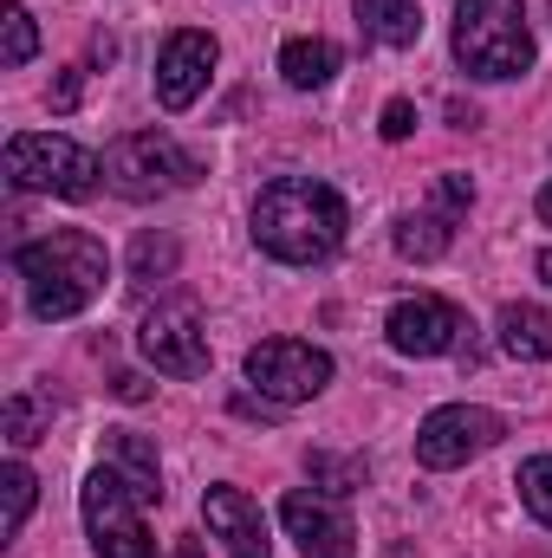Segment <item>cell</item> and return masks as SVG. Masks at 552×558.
I'll return each instance as SVG.
<instances>
[{
	"instance_id": "f1b7e54d",
	"label": "cell",
	"mask_w": 552,
	"mask_h": 558,
	"mask_svg": "<svg viewBox=\"0 0 552 558\" xmlns=\"http://www.w3.org/2000/svg\"><path fill=\"white\" fill-rule=\"evenodd\" d=\"M448 124H455V131H475L481 118H475V105H461V98H448Z\"/></svg>"
},
{
	"instance_id": "30bf717a",
	"label": "cell",
	"mask_w": 552,
	"mask_h": 558,
	"mask_svg": "<svg viewBox=\"0 0 552 558\" xmlns=\"http://www.w3.org/2000/svg\"><path fill=\"white\" fill-rule=\"evenodd\" d=\"M279 526L299 546V558H358V533H351V520H345V507L332 494L292 487L279 500Z\"/></svg>"
},
{
	"instance_id": "4316f807",
	"label": "cell",
	"mask_w": 552,
	"mask_h": 558,
	"mask_svg": "<svg viewBox=\"0 0 552 558\" xmlns=\"http://www.w3.org/2000/svg\"><path fill=\"white\" fill-rule=\"evenodd\" d=\"M79 105V72H65L59 85H52V111H72Z\"/></svg>"
},
{
	"instance_id": "44dd1931",
	"label": "cell",
	"mask_w": 552,
	"mask_h": 558,
	"mask_svg": "<svg viewBox=\"0 0 552 558\" xmlns=\"http://www.w3.org/2000/svg\"><path fill=\"white\" fill-rule=\"evenodd\" d=\"M0 500H7L0 533H7V539H20V526H26L33 500H39V481H33V468H26V461H7V468H0Z\"/></svg>"
},
{
	"instance_id": "7a4b0ae2",
	"label": "cell",
	"mask_w": 552,
	"mask_h": 558,
	"mask_svg": "<svg viewBox=\"0 0 552 558\" xmlns=\"http://www.w3.org/2000/svg\"><path fill=\"white\" fill-rule=\"evenodd\" d=\"M13 274L26 286L33 318L59 325V318H79V312L105 292L111 254H105V241L85 234V228H52L46 241H20V247H13Z\"/></svg>"
},
{
	"instance_id": "ac0fdd59",
	"label": "cell",
	"mask_w": 552,
	"mask_h": 558,
	"mask_svg": "<svg viewBox=\"0 0 552 558\" xmlns=\"http://www.w3.org/2000/svg\"><path fill=\"white\" fill-rule=\"evenodd\" d=\"M305 474H312V487H319V494H332V500H345V494H364V487H371L364 454H338V448H305Z\"/></svg>"
},
{
	"instance_id": "603a6c76",
	"label": "cell",
	"mask_w": 552,
	"mask_h": 558,
	"mask_svg": "<svg viewBox=\"0 0 552 558\" xmlns=\"http://www.w3.org/2000/svg\"><path fill=\"white\" fill-rule=\"evenodd\" d=\"M0 435H7L13 448H33V441L46 435V403H39L33 390H13L7 410H0Z\"/></svg>"
},
{
	"instance_id": "6da1fadb",
	"label": "cell",
	"mask_w": 552,
	"mask_h": 558,
	"mask_svg": "<svg viewBox=\"0 0 552 558\" xmlns=\"http://www.w3.org/2000/svg\"><path fill=\"white\" fill-rule=\"evenodd\" d=\"M345 195L312 175H279L254 202V247L279 267H319L345 247Z\"/></svg>"
},
{
	"instance_id": "ba28073f",
	"label": "cell",
	"mask_w": 552,
	"mask_h": 558,
	"mask_svg": "<svg viewBox=\"0 0 552 558\" xmlns=\"http://www.w3.org/2000/svg\"><path fill=\"white\" fill-rule=\"evenodd\" d=\"M137 351L163 371V377H202V371H208V331H202V312H195L189 292L156 299V305L143 312Z\"/></svg>"
},
{
	"instance_id": "83f0119b",
	"label": "cell",
	"mask_w": 552,
	"mask_h": 558,
	"mask_svg": "<svg viewBox=\"0 0 552 558\" xmlns=\"http://www.w3.org/2000/svg\"><path fill=\"white\" fill-rule=\"evenodd\" d=\"M111 390H118L124 403H143V397H149V384H143V377H131V371H124V377H111Z\"/></svg>"
},
{
	"instance_id": "1f68e13d",
	"label": "cell",
	"mask_w": 552,
	"mask_h": 558,
	"mask_svg": "<svg viewBox=\"0 0 552 558\" xmlns=\"http://www.w3.org/2000/svg\"><path fill=\"white\" fill-rule=\"evenodd\" d=\"M176 558H202V539H182V546H176Z\"/></svg>"
},
{
	"instance_id": "4fadbf2b",
	"label": "cell",
	"mask_w": 552,
	"mask_h": 558,
	"mask_svg": "<svg viewBox=\"0 0 552 558\" xmlns=\"http://www.w3.org/2000/svg\"><path fill=\"white\" fill-rule=\"evenodd\" d=\"M202 520H208V533L228 546V558H274L267 513H261V500H248L241 487H208V494H202Z\"/></svg>"
},
{
	"instance_id": "8992f818",
	"label": "cell",
	"mask_w": 552,
	"mask_h": 558,
	"mask_svg": "<svg viewBox=\"0 0 552 558\" xmlns=\"http://www.w3.org/2000/svg\"><path fill=\"white\" fill-rule=\"evenodd\" d=\"M202 175V162L169 137V131H131L105 149V182L124 195V202H163L176 189H189Z\"/></svg>"
},
{
	"instance_id": "9c48e42d",
	"label": "cell",
	"mask_w": 552,
	"mask_h": 558,
	"mask_svg": "<svg viewBox=\"0 0 552 558\" xmlns=\"http://www.w3.org/2000/svg\"><path fill=\"white\" fill-rule=\"evenodd\" d=\"M501 435H507V422L494 416V410H481V403H442V410H429L422 428H416V461L435 468V474H448V468L488 454Z\"/></svg>"
},
{
	"instance_id": "52a82bcc",
	"label": "cell",
	"mask_w": 552,
	"mask_h": 558,
	"mask_svg": "<svg viewBox=\"0 0 552 558\" xmlns=\"http://www.w3.org/2000/svg\"><path fill=\"white\" fill-rule=\"evenodd\" d=\"M248 384L274 403V410H292V403H312L325 384H332V351L305 344V338H267L248 351Z\"/></svg>"
},
{
	"instance_id": "9a60e30c",
	"label": "cell",
	"mask_w": 552,
	"mask_h": 558,
	"mask_svg": "<svg viewBox=\"0 0 552 558\" xmlns=\"http://www.w3.org/2000/svg\"><path fill=\"white\" fill-rule=\"evenodd\" d=\"M332 72H338V46L332 39H286L279 46V78L292 92H319Z\"/></svg>"
},
{
	"instance_id": "5bb4252c",
	"label": "cell",
	"mask_w": 552,
	"mask_h": 558,
	"mask_svg": "<svg viewBox=\"0 0 552 558\" xmlns=\"http://www.w3.org/2000/svg\"><path fill=\"white\" fill-rule=\"evenodd\" d=\"M494 338H501L507 357H520V364H547L552 357V312L547 305H533V299H514V305H501Z\"/></svg>"
},
{
	"instance_id": "ffe728a7",
	"label": "cell",
	"mask_w": 552,
	"mask_h": 558,
	"mask_svg": "<svg viewBox=\"0 0 552 558\" xmlns=\"http://www.w3.org/2000/svg\"><path fill=\"white\" fill-rule=\"evenodd\" d=\"M176 267H182L176 234H137V241H131V286H137V292L163 286V279H176Z\"/></svg>"
},
{
	"instance_id": "2e32d148",
	"label": "cell",
	"mask_w": 552,
	"mask_h": 558,
	"mask_svg": "<svg viewBox=\"0 0 552 558\" xmlns=\"http://www.w3.org/2000/svg\"><path fill=\"white\" fill-rule=\"evenodd\" d=\"M358 26H364V39L397 46V52L422 39V13H416L410 0H358Z\"/></svg>"
},
{
	"instance_id": "484cf974",
	"label": "cell",
	"mask_w": 552,
	"mask_h": 558,
	"mask_svg": "<svg viewBox=\"0 0 552 558\" xmlns=\"http://www.w3.org/2000/svg\"><path fill=\"white\" fill-rule=\"evenodd\" d=\"M377 131H384V143H404L416 131V105H410V98H391V105H384V118H377Z\"/></svg>"
},
{
	"instance_id": "8fae6325",
	"label": "cell",
	"mask_w": 552,
	"mask_h": 558,
	"mask_svg": "<svg viewBox=\"0 0 552 558\" xmlns=\"http://www.w3.org/2000/svg\"><path fill=\"white\" fill-rule=\"evenodd\" d=\"M461 331H468V318H461L448 299H435V292L397 299L391 318H384V338H391V351H404V357H442V351H461Z\"/></svg>"
},
{
	"instance_id": "f546056e",
	"label": "cell",
	"mask_w": 552,
	"mask_h": 558,
	"mask_svg": "<svg viewBox=\"0 0 552 558\" xmlns=\"http://www.w3.org/2000/svg\"><path fill=\"white\" fill-rule=\"evenodd\" d=\"M533 215H540V221H547V228H552V182H547V189H540V202H533Z\"/></svg>"
},
{
	"instance_id": "e0dca14e",
	"label": "cell",
	"mask_w": 552,
	"mask_h": 558,
	"mask_svg": "<svg viewBox=\"0 0 552 558\" xmlns=\"http://www.w3.org/2000/svg\"><path fill=\"white\" fill-rule=\"evenodd\" d=\"M448 241H455V215H442V208H422V215H404V221H397V254L416 260V267L442 260Z\"/></svg>"
},
{
	"instance_id": "d4e9b609",
	"label": "cell",
	"mask_w": 552,
	"mask_h": 558,
	"mask_svg": "<svg viewBox=\"0 0 552 558\" xmlns=\"http://www.w3.org/2000/svg\"><path fill=\"white\" fill-rule=\"evenodd\" d=\"M468 202H475V182H468L461 169L435 175V208H442V215H468Z\"/></svg>"
},
{
	"instance_id": "277c9868",
	"label": "cell",
	"mask_w": 552,
	"mask_h": 558,
	"mask_svg": "<svg viewBox=\"0 0 552 558\" xmlns=\"http://www.w3.org/2000/svg\"><path fill=\"white\" fill-rule=\"evenodd\" d=\"M98 175H105V156H92L85 143L59 137V131H26V137L7 143V182L20 195L85 202V195H98Z\"/></svg>"
},
{
	"instance_id": "d6986e66",
	"label": "cell",
	"mask_w": 552,
	"mask_h": 558,
	"mask_svg": "<svg viewBox=\"0 0 552 558\" xmlns=\"http://www.w3.org/2000/svg\"><path fill=\"white\" fill-rule=\"evenodd\" d=\"M111 461L131 474V487L143 494V507H156V500H163V468H156V448H149L143 435L118 428V435H111Z\"/></svg>"
},
{
	"instance_id": "4dcf8cb0",
	"label": "cell",
	"mask_w": 552,
	"mask_h": 558,
	"mask_svg": "<svg viewBox=\"0 0 552 558\" xmlns=\"http://www.w3.org/2000/svg\"><path fill=\"white\" fill-rule=\"evenodd\" d=\"M533 274H540V279L552 286V247H540V260H533Z\"/></svg>"
},
{
	"instance_id": "7402d4cb",
	"label": "cell",
	"mask_w": 552,
	"mask_h": 558,
	"mask_svg": "<svg viewBox=\"0 0 552 558\" xmlns=\"http://www.w3.org/2000/svg\"><path fill=\"white\" fill-rule=\"evenodd\" d=\"M33 52H39V26H33V13H26L20 0H7V7H0V65L20 72Z\"/></svg>"
},
{
	"instance_id": "cb8c5ba5",
	"label": "cell",
	"mask_w": 552,
	"mask_h": 558,
	"mask_svg": "<svg viewBox=\"0 0 552 558\" xmlns=\"http://www.w3.org/2000/svg\"><path fill=\"white\" fill-rule=\"evenodd\" d=\"M514 487H520V507H527V513L552 533V454L520 461V481H514Z\"/></svg>"
},
{
	"instance_id": "3957f363",
	"label": "cell",
	"mask_w": 552,
	"mask_h": 558,
	"mask_svg": "<svg viewBox=\"0 0 552 558\" xmlns=\"http://www.w3.org/2000/svg\"><path fill=\"white\" fill-rule=\"evenodd\" d=\"M455 65L468 78H520L533 72V26H527V0H455Z\"/></svg>"
},
{
	"instance_id": "7c38bea8",
	"label": "cell",
	"mask_w": 552,
	"mask_h": 558,
	"mask_svg": "<svg viewBox=\"0 0 552 558\" xmlns=\"http://www.w3.org/2000/svg\"><path fill=\"white\" fill-rule=\"evenodd\" d=\"M215 59H221L215 33H202V26H176V33L163 39V52H156V98H163V111H189V105L202 98Z\"/></svg>"
},
{
	"instance_id": "d6a6232c",
	"label": "cell",
	"mask_w": 552,
	"mask_h": 558,
	"mask_svg": "<svg viewBox=\"0 0 552 558\" xmlns=\"http://www.w3.org/2000/svg\"><path fill=\"white\" fill-rule=\"evenodd\" d=\"M391 558H416V553H410V546H391Z\"/></svg>"
},
{
	"instance_id": "5b68a950",
	"label": "cell",
	"mask_w": 552,
	"mask_h": 558,
	"mask_svg": "<svg viewBox=\"0 0 552 558\" xmlns=\"http://www.w3.org/2000/svg\"><path fill=\"white\" fill-rule=\"evenodd\" d=\"M79 513H85V533H92V553L98 558H156V539L143 526V494L131 487V474L118 461L85 474Z\"/></svg>"
}]
</instances>
